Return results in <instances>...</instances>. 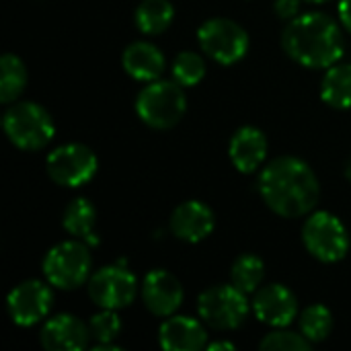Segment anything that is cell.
<instances>
[{
    "label": "cell",
    "instance_id": "obj_1",
    "mask_svg": "<svg viewBox=\"0 0 351 351\" xmlns=\"http://www.w3.org/2000/svg\"><path fill=\"white\" fill-rule=\"evenodd\" d=\"M257 185L267 208L282 218L306 216L321 195L315 171L298 156H280L267 162Z\"/></svg>",
    "mask_w": 351,
    "mask_h": 351
},
{
    "label": "cell",
    "instance_id": "obj_2",
    "mask_svg": "<svg viewBox=\"0 0 351 351\" xmlns=\"http://www.w3.org/2000/svg\"><path fill=\"white\" fill-rule=\"evenodd\" d=\"M284 51L306 68L327 70L346 51L341 27L325 12H306L288 21L282 31Z\"/></svg>",
    "mask_w": 351,
    "mask_h": 351
},
{
    "label": "cell",
    "instance_id": "obj_3",
    "mask_svg": "<svg viewBox=\"0 0 351 351\" xmlns=\"http://www.w3.org/2000/svg\"><path fill=\"white\" fill-rule=\"evenodd\" d=\"M187 111V97L183 84L173 80H152L148 82L136 99V113L138 117L154 128V130H169L175 128Z\"/></svg>",
    "mask_w": 351,
    "mask_h": 351
},
{
    "label": "cell",
    "instance_id": "obj_4",
    "mask_svg": "<svg viewBox=\"0 0 351 351\" xmlns=\"http://www.w3.org/2000/svg\"><path fill=\"white\" fill-rule=\"evenodd\" d=\"M90 247L84 241H64L51 247L41 263L45 280L58 290H76L90 280Z\"/></svg>",
    "mask_w": 351,
    "mask_h": 351
},
{
    "label": "cell",
    "instance_id": "obj_5",
    "mask_svg": "<svg viewBox=\"0 0 351 351\" xmlns=\"http://www.w3.org/2000/svg\"><path fill=\"white\" fill-rule=\"evenodd\" d=\"M2 125L8 140L21 150H41L56 134L51 115L39 103L31 101L10 105L2 117Z\"/></svg>",
    "mask_w": 351,
    "mask_h": 351
},
{
    "label": "cell",
    "instance_id": "obj_6",
    "mask_svg": "<svg viewBox=\"0 0 351 351\" xmlns=\"http://www.w3.org/2000/svg\"><path fill=\"white\" fill-rule=\"evenodd\" d=\"M197 313L208 327L216 331H234L247 321V294L241 292L234 284L212 286L199 294Z\"/></svg>",
    "mask_w": 351,
    "mask_h": 351
},
{
    "label": "cell",
    "instance_id": "obj_7",
    "mask_svg": "<svg viewBox=\"0 0 351 351\" xmlns=\"http://www.w3.org/2000/svg\"><path fill=\"white\" fill-rule=\"evenodd\" d=\"M197 41L202 51L222 66H232L241 62L249 51L247 29L226 16L208 19L197 29Z\"/></svg>",
    "mask_w": 351,
    "mask_h": 351
},
{
    "label": "cell",
    "instance_id": "obj_8",
    "mask_svg": "<svg viewBox=\"0 0 351 351\" xmlns=\"http://www.w3.org/2000/svg\"><path fill=\"white\" fill-rule=\"evenodd\" d=\"M302 243L306 251L323 263H337L350 251L348 228L331 212H315L306 218L302 226Z\"/></svg>",
    "mask_w": 351,
    "mask_h": 351
},
{
    "label": "cell",
    "instance_id": "obj_9",
    "mask_svg": "<svg viewBox=\"0 0 351 351\" xmlns=\"http://www.w3.org/2000/svg\"><path fill=\"white\" fill-rule=\"evenodd\" d=\"M45 167L49 179L56 185L80 187L97 175L99 160L88 146L72 142L53 148L45 160Z\"/></svg>",
    "mask_w": 351,
    "mask_h": 351
},
{
    "label": "cell",
    "instance_id": "obj_10",
    "mask_svg": "<svg viewBox=\"0 0 351 351\" xmlns=\"http://www.w3.org/2000/svg\"><path fill=\"white\" fill-rule=\"evenodd\" d=\"M136 294L138 280L121 265H105L88 280V296L101 308H125L134 302Z\"/></svg>",
    "mask_w": 351,
    "mask_h": 351
},
{
    "label": "cell",
    "instance_id": "obj_11",
    "mask_svg": "<svg viewBox=\"0 0 351 351\" xmlns=\"http://www.w3.org/2000/svg\"><path fill=\"white\" fill-rule=\"evenodd\" d=\"M51 284L39 280H27L14 286L6 298V308L14 325L19 327H33L43 321L53 304Z\"/></svg>",
    "mask_w": 351,
    "mask_h": 351
},
{
    "label": "cell",
    "instance_id": "obj_12",
    "mask_svg": "<svg viewBox=\"0 0 351 351\" xmlns=\"http://www.w3.org/2000/svg\"><path fill=\"white\" fill-rule=\"evenodd\" d=\"M253 313L261 323L274 329L288 327L298 315V300L290 288L282 284H269L255 292Z\"/></svg>",
    "mask_w": 351,
    "mask_h": 351
},
{
    "label": "cell",
    "instance_id": "obj_13",
    "mask_svg": "<svg viewBox=\"0 0 351 351\" xmlns=\"http://www.w3.org/2000/svg\"><path fill=\"white\" fill-rule=\"evenodd\" d=\"M142 300L154 317H173L183 304L181 282L167 269H154L142 282Z\"/></svg>",
    "mask_w": 351,
    "mask_h": 351
},
{
    "label": "cell",
    "instance_id": "obj_14",
    "mask_svg": "<svg viewBox=\"0 0 351 351\" xmlns=\"http://www.w3.org/2000/svg\"><path fill=\"white\" fill-rule=\"evenodd\" d=\"M171 232L185 243H199L208 239L216 226L214 212L204 202H185L177 206L169 220Z\"/></svg>",
    "mask_w": 351,
    "mask_h": 351
},
{
    "label": "cell",
    "instance_id": "obj_15",
    "mask_svg": "<svg viewBox=\"0 0 351 351\" xmlns=\"http://www.w3.org/2000/svg\"><path fill=\"white\" fill-rule=\"evenodd\" d=\"M41 346L49 351H76L88 346L90 331L74 315H58L51 317L41 329Z\"/></svg>",
    "mask_w": 351,
    "mask_h": 351
},
{
    "label": "cell",
    "instance_id": "obj_16",
    "mask_svg": "<svg viewBox=\"0 0 351 351\" xmlns=\"http://www.w3.org/2000/svg\"><path fill=\"white\" fill-rule=\"evenodd\" d=\"M158 343L167 351H197L208 348V333L197 319L173 315L160 325Z\"/></svg>",
    "mask_w": 351,
    "mask_h": 351
},
{
    "label": "cell",
    "instance_id": "obj_17",
    "mask_svg": "<svg viewBox=\"0 0 351 351\" xmlns=\"http://www.w3.org/2000/svg\"><path fill=\"white\" fill-rule=\"evenodd\" d=\"M228 154L241 173H255L267 158V138L259 128L243 125L230 138Z\"/></svg>",
    "mask_w": 351,
    "mask_h": 351
},
{
    "label": "cell",
    "instance_id": "obj_18",
    "mask_svg": "<svg viewBox=\"0 0 351 351\" xmlns=\"http://www.w3.org/2000/svg\"><path fill=\"white\" fill-rule=\"evenodd\" d=\"M123 70L142 82L158 80L165 72V56L150 41H134L123 49L121 56Z\"/></svg>",
    "mask_w": 351,
    "mask_h": 351
},
{
    "label": "cell",
    "instance_id": "obj_19",
    "mask_svg": "<svg viewBox=\"0 0 351 351\" xmlns=\"http://www.w3.org/2000/svg\"><path fill=\"white\" fill-rule=\"evenodd\" d=\"M62 224H64V228H66V232L70 237H74L78 241H84L88 247L99 245V234L95 230L97 210L86 197H78L66 208Z\"/></svg>",
    "mask_w": 351,
    "mask_h": 351
},
{
    "label": "cell",
    "instance_id": "obj_20",
    "mask_svg": "<svg viewBox=\"0 0 351 351\" xmlns=\"http://www.w3.org/2000/svg\"><path fill=\"white\" fill-rule=\"evenodd\" d=\"M321 99L335 109L351 107V64H333L321 80Z\"/></svg>",
    "mask_w": 351,
    "mask_h": 351
},
{
    "label": "cell",
    "instance_id": "obj_21",
    "mask_svg": "<svg viewBox=\"0 0 351 351\" xmlns=\"http://www.w3.org/2000/svg\"><path fill=\"white\" fill-rule=\"evenodd\" d=\"M175 19V6L171 0H142L134 12L136 27L144 35H160L171 27Z\"/></svg>",
    "mask_w": 351,
    "mask_h": 351
},
{
    "label": "cell",
    "instance_id": "obj_22",
    "mask_svg": "<svg viewBox=\"0 0 351 351\" xmlns=\"http://www.w3.org/2000/svg\"><path fill=\"white\" fill-rule=\"evenodd\" d=\"M27 66L14 53H4L0 60V101L4 105L16 101L27 86Z\"/></svg>",
    "mask_w": 351,
    "mask_h": 351
},
{
    "label": "cell",
    "instance_id": "obj_23",
    "mask_svg": "<svg viewBox=\"0 0 351 351\" xmlns=\"http://www.w3.org/2000/svg\"><path fill=\"white\" fill-rule=\"evenodd\" d=\"M263 278H265V263L261 257L251 253L237 257L230 267V282L245 294L257 292Z\"/></svg>",
    "mask_w": 351,
    "mask_h": 351
},
{
    "label": "cell",
    "instance_id": "obj_24",
    "mask_svg": "<svg viewBox=\"0 0 351 351\" xmlns=\"http://www.w3.org/2000/svg\"><path fill=\"white\" fill-rule=\"evenodd\" d=\"M298 327H300V333L311 343H321L331 335L333 315L323 304H311L302 311V315L298 319Z\"/></svg>",
    "mask_w": 351,
    "mask_h": 351
},
{
    "label": "cell",
    "instance_id": "obj_25",
    "mask_svg": "<svg viewBox=\"0 0 351 351\" xmlns=\"http://www.w3.org/2000/svg\"><path fill=\"white\" fill-rule=\"evenodd\" d=\"M206 76V62L195 51H181L173 62V78L183 86H195Z\"/></svg>",
    "mask_w": 351,
    "mask_h": 351
},
{
    "label": "cell",
    "instance_id": "obj_26",
    "mask_svg": "<svg viewBox=\"0 0 351 351\" xmlns=\"http://www.w3.org/2000/svg\"><path fill=\"white\" fill-rule=\"evenodd\" d=\"M90 337L97 341V346H113V341L121 333V319L117 317V311L103 308L88 321Z\"/></svg>",
    "mask_w": 351,
    "mask_h": 351
},
{
    "label": "cell",
    "instance_id": "obj_27",
    "mask_svg": "<svg viewBox=\"0 0 351 351\" xmlns=\"http://www.w3.org/2000/svg\"><path fill=\"white\" fill-rule=\"evenodd\" d=\"M259 348L267 351H308L313 348V343L302 333L286 331L284 327H280L278 331L267 333L261 339Z\"/></svg>",
    "mask_w": 351,
    "mask_h": 351
},
{
    "label": "cell",
    "instance_id": "obj_28",
    "mask_svg": "<svg viewBox=\"0 0 351 351\" xmlns=\"http://www.w3.org/2000/svg\"><path fill=\"white\" fill-rule=\"evenodd\" d=\"M304 0H276V14L282 21H292L300 14V6Z\"/></svg>",
    "mask_w": 351,
    "mask_h": 351
},
{
    "label": "cell",
    "instance_id": "obj_29",
    "mask_svg": "<svg viewBox=\"0 0 351 351\" xmlns=\"http://www.w3.org/2000/svg\"><path fill=\"white\" fill-rule=\"evenodd\" d=\"M339 19L341 25L351 33V0H339Z\"/></svg>",
    "mask_w": 351,
    "mask_h": 351
},
{
    "label": "cell",
    "instance_id": "obj_30",
    "mask_svg": "<svg viewBox=\"0 0 351 351\" xmlns=\"http://www.w3.org/2000/svg\"><path fill=\"white\" fill-rule=\"evenodd\" d=\"M206 350L210 351H218V350H234V343H230V341H214V343H208V348Z\"/></svg>",
    "mask_w": 351,
    "mask_h": 351
},
{
    "label": "cell",
    "instance_id": "obj_31",
    "mask_svg": "<svg viewBox=\"0 0 351 351\" xmlns=\"http://www.w3.org/2000/svg\"><path fill=\"white\" fill-rule=\"evenodd\" d=\"M346 177H348V181L351 183V158L346 162Z\"/></svg>",
    "mask_w": 351,
    "mask_h": 351
},
{
    "label": "cell",
    "instance_id": "obj_32",
    "mask_svg": "<svg viewBox=\"0 0 351 351\" xmlns=\"http://www.w3.org/2000/svg\"><path fill=\"white\" fill-rule=\"evenodd\" d=\"M304 2H313V4H323V2H329V0H304Z\"/></svg>",
    "mask_w": 351,
    "mask_h": 351
}]
</instances>
